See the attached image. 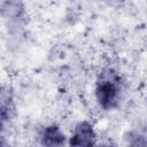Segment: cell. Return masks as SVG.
<instances>
[{
    "label": "cell",
    "instance_id": "cell-1",
    "mask_svg": "<svg viewBox=\"0 0 147 147\" xmlns=\"http://www.w3.org/2000/svg\"><path fill=\"white\" fill-rule=\"evenodd\" d=\"M122 92L119 75L113 69L102 71L96 80L95 96L98 103L105 110H110L117 107Z\"/></svg>",
    "mask_w": 147,
    "mask_h": 147
},
{
    "label": "cell",
    "instance_id": "cell-4",
    "mask_svg": "<svg viewBox=\"0 0 147 147\" xmlns=\"http://www.w3.org/2000/svg\"><path fill=\"white\" fill-rule=\"evenodd\" d=\"M125 147H147V136L138 131L130 132L126 138Z\"/></svg>",
    "mask_w": 147,
    "mask_h": 147
},
{
    "label": "cell",
    "instance_id": "cell-5",
    "mask_svg": "<svg viewBox=\"0 0 147 147\" xmlns=\"http://www.w3.org/2000/svg\"><path fill=\"white\" fill-rule=\"evenodd\" d=\"M102 147H111V146H102Z\"/></svg>",
    "mask_w": 147,
    "mask_h": 147
},
{
    "label": "cell",
    "instance_id": "cell-3",
    "mask_svg": "<svg viewBox=\"0 0 147 147\" xmlns=\"http://www.w3.org/2000/svg\"><path fill=\"white\" fill-rule=\"evenodd\" d=\"M65 141L64 133L55 124L46 126L40 136V142L42 147H64Z\"/></svg>",
    "mask_w": 147,
    "mask_h": 147
},
{
    "label": "cell",
    "instance_id": "cell-2",
    "mask_svg": "<svg viewBox=\"0 0 147 147\" xmlns=\"http://www.w3.org/2000/svg\"><path fill=\"white\" fill-rule=\"evenodd\" d=\"M95 144L96 134L93 125L87 121H83L75 126L68 147H95Z\"/></svg>",
    "mask_w": 147,
    "mask_h": 147
}]
</instances>
